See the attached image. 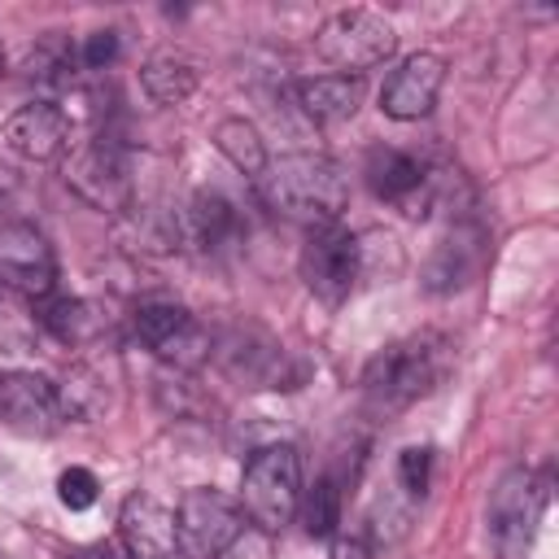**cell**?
Wrapping results in <instances>:
<instances>
[{
  "instance_id": "cell-1",
  "label": "cell",
  "mask_w": 559,
  "mask_h": 559,
  "mask_svg": "<svg viewBox=\"0 0 559 559\" xmlns=\"http://www.w3.org/2000/svg\"><path fill=\"white\" fill-rule=\"evenodd\" d=\"M258 192L275 214L306 223L310 231L332 227L349 201V183L341 166L323 153H288L266 162V170L258 175Z\"/></svg>"
},
{
  "instance_id": "cell-2",
  "label": "cell",
  "mask_w": 559,
  "mask_h": 559,
  "mask_svg": "<svg viewBox=\"0 0 559 559\" xmlns=\"http://www.w3.org/2000/svg\"><path fill=\"white\" fill-rule=\"evenodd\" d=\"M441 376H445V341L432 332H419V336L384 345L367 362L362 397L376 415H393V411H406L411 402H419L424 393H432Z\"/></svg>"
},
{
  "instance_id": "cell-3",
  "label": "cell",
  "mask_w": 559,
  "mask_h": 559,
  "mask_svg": "<svg viewBox=\"0 0 559 559\" xmlns=\"http://www.w3.org/2000/svg\"><path fill=\"white\" fill-rule=\"evenodd\" d=\"M301 507V459L293 445H266L245 463L240 476V511L249 524L280 533L293 524Z\"/></svg>"
},
{
  "instance_id": "cell-4",
  "label": "cell",
  "mask_w": 559,
  "mask_h": 559,
  "mask_svg": "<svg viewBox=\"0 0 559 559\" xmlns=\"http://www.w3.org/2000/svg\"><path fill=\"white\" fill-rule=\"evenodd\" d=\"M546 511V480L528 467H511L489 489V542L498 559H524L533 550L537 524Z\"/></svg>"
},
{
  "instance_id": "cell-5",
  "label": "cell",
  "mask_w": 559,
  "mask_h": 559,
  "mask_svg": "<svg viewBox=\"0 0 559 559\" xmlns=\"http://www.w3.org/2000/svg\"><path fill=\"white\" fill-rule=\"evenodd\" d=\"M397 48V31L384 13L376 9H341L332 13L319 35H314V52L332 66V70H345L349 79H358L362 70L389 61Z\"/></svg>"
},
{
  "instance_id": "cell-6",
  "label": "cell",
  "mask_w": 559,
  "mask_h": 559,
  "mask_svg": "<svg viewBox=\"0 0 559 559\" xmlns=\"http://www.w3.org/2000/svg\"><path fill=\"white\" fill-rule=\"evenodd\" d=\"M245 533V511L223 489H188L175 507V537L188 559H223Z\"/></svg>"
},
{
  "instance_id": "cell-7",
  "label": "cell",
  "mask_w": 559,
  "mask_h": 559,
  "mask_svg": "<svg viewBox=\"0 0 559 559\" xmlns=\"http://www.w3.org/2000/svg\"><path fill=\"white\" fill-rule=\"evenodd\" d=\"M362 275V245L349 227H314L301 245V280L323 306H341Z\"/></svg>"
},
{
  "instance_id": "cell-8",
  "label": "cell",
  "mask_w": 559,
  "mask_h": 559,
  "mask_svg": "<svg viewBox=\"0 0 559 559\" xmlns=\"http://www.w3.org/2000/svg\"><path fill=\"white\" fill-rule=\"evenodd\" d=\"M66 183L96 210L105 214H118L131 205V162H127V148L109 135H96L87 140L83 148L70 153L66 162Z\"/></svg>"
},
{
  "instance_id": "cell-9",
  "label": "cell",
  "mask_w": 559,
  "mask_h": 559,
  "mask_svg": "<svg viewBox=\"0 0 559 559\" xmlns=\"http://www.w3.org/2000/svg\"><path fill=\"white\" fill-rule=\"evenodd\" d=\"M0 284L22 297H48L57 288V253L31 223H0Z\"/></svg>"
},
{
  "instance_id": "cell-10",
  "label": "cell",
  "mask_w": 559,
  "mask_h": 559,
  "mask_svg": "<svg viewBox=\"0 0 559 559\" xmlns=\"http://www.w3.org/2000/svg\"><path fill=\"white\" fill-rule=\"evenodd\" d=\"M131 323H135V336H140L157 358H166V362H175V367H192V362L210 358V336H205V328H201L183 306H175V301H140L135 314H131Z\"/></svg>"
},
{
  "instance_id": "cell-11",
  "label": "cell",
  "mask_w": 559,
  "mask_h": 559,
  "mask_svg": "<svg viewBox=\"0 0 559 559\" xmlns=\"http://www.w3.org/2000/svg\"><path fill=\"white\" fill-rule=\"evenodd\" d=\"M367 183L380 201L397 205L406 218L428 214L432 205V175L428 162L406 148H371L367 153Z\"/></svg>"
},
{
  "instance_id": "cell-12",
  "label": "cell",
  "mask_w": 559,
  "mask_h": 559,
  "mask_svg": "<svg viewBox=\"0 0 559 559\" xmlns=\"http://www.w3.org/2000/svg\"><path fill=\"white\" fill-rule=\"evenodd\" d=\"M0 424L22 437H52L66 424L57 384L35 371H0Z\"/></svg>"
},
{
  "instance_id": "cell-13",
  "label": "cell",
  "mask_w": 559,
  "mask_h": 559,
  "mask_svg": "<svg viewBox=\"0 0 559 559\" xmlns=\"http://www.w3.org/2000/svg\"><path fill=\"white\" fill-rule=\"evenodd\" d=\"M445 83V61L437 52H411L380 87V109L397 122H415L424 114H432L437 96Z\"/></svg>"
},
{
  "instance_id": "cell-14",
  "label": "cell",
  "mask_w": 559,
  "mask_h": 559,
  "mask_svg": "<svg viewBox=\"0 0 559 559\" xmlns=\"http://www.w3.org/2000/svg\"><path fill=\"white\" fill-rule=\"evenodd\" d=\"M0 135H4V144L17 157H26V162H52L70 144V118H66V109H57L48 100H31V105H17L4 118Z\"/></svg>"
},
{
  "instance_id": "cell-15",
  "label": "cell",
  "mask_w": 559,
  "mask_h": 559,
  "mask_svg": "<svg viewBox=\"0 0 559 559\" xmlns=\"http://www.w3.org/2000/svg\"><path fill=\"white\" fill-rule=\"evenodd\" d=\"M118 537L131 559H170L179 550L175 511L148 493H131L118 511Z\"/></svg>"
},
{
  "instance_id": "cell-16",
  "label": "cell",
  "mask_w": 559,
  "mask_h": 559,
  "mask_svg": "<svg viewBox=\"0 0 559 559\" xmlns=\"http://www.w3.org/2000/svg\"><path fill=\"white\" fill-rule=\"evenodd\" d=\"M301 114L310 122H345L358 114L362 105V79H349V74H319V79H301L293 87Z\"/></svg>"
},
{
  "instance_id": "cell-17",
  "label": "cell",
  "mask_w": 559,
  "mask_h": 559,
  "mask_svg": "<svg viewBox=\"0 0 559 559\" xmlns=\"http://www.w3.org/2000/svg\"><path fill=\"white\" fill-rule=\"evenodd\" d=\"M179 231H183V240L197 245V249H223V245L236 240L240 214H236V205H231L223 192L210 188V192H197V197L188 201Z\"/></svg>"
},
{
  "instance_id": "cell-18",
  "label": "cell",
  "mask_w": 559,
  "mask_h": 559,
  "mask_svg": "<svg viewBox=\"0 0 559 559\" xmlns=\"http://www.w3.org/2000/svg\"><path fill=\"white\" fill-rule=\"evenodd\" d=\"M480 253H485V236H480L476 227H463V231L445 236L441 249H437L432 262H428V288H432V293L463 288V284L476 275Z\"/></svg>"
},
{
  "instance_id": "cell-19",
  "label": "cell",
  "mask_w": 559,
  "mask_h": 559,
  "mask_svg": "<svg viewBox=\"0 0 559 559\" xmlns=\"http://www.w3.org/2000/svg\"><path fill=\"white\" fill-rule=\"evenodd\" d=\"M39 319L61 345H96L109 332V314L87 297H57L44 306Z\"/></svg>"
},
{
  "instance_id": "cell-20",
  "label": "cell",
  "mask_w": 559,
  "mask_h": 559,
  "mask_svg": "<svg viewBox=\"0 0 559 559\" xmlns=\"http://www.w3.org/2000/svg\"><path fill=\"white\" fill-rule=\"evenodd\" d=\"M140 83L144 92L157 100V105H183L197 83H201V70L197 61L179 57V52H153L144 66H140Z\"/></svg>"
},
{
  "instance_id": "cell-21",
  "label": "cell",
  "mask_w": 559,
  "mask_h": 559,
  "mask_svg": "<svg viewBox=\"0 0 559 559\" xmlns=\"http://www.w3.org/2000/svg\"><path fill=\"white\" fill-rule=\"evenodd\" d=\"M214 144H218V153L240 170V175H249V179H258L262 170H266V144H262V135H258V127L249 122V118H223L218 127H214Z\"/></svg>"
},
{
  "instance_id": "cell-22",
  "label": "cell",
  "mask_w": 559,
  "mask_h": 559,
  "mask_svg": "<svg viewBox=\"0 0 559 559\" xmlns=\"http://www.w3.org/2000/svg\"><path fill=\"white\" fill-rule=\"evenodd\" d=\"M57 402H61V419L87 424L109 406V393H105V380L92 367H70L66 380L57 384Z\"/></svg>"
},
{
  "instance_id": "cell-23",
  "label": "cell",
  "mask_w": 559,
  "mask_h": 559,
  "mask_svg": "<svg viewBox=\"0 0 559 559\" xmlns=\"http://www.w3.org/2000/svg\"><path fill=\"white\" fill-rule=\"evenodd\" d=\"M301 520H306V533L310 537H332L336 533V524H341V489H336V480H314V489L301 498Z\"/></svg>"
},
{
  "instance_id": "cell-24",
  "label": "cell",
  "mask_w": 559,
  "mask_h": 559,
  "mask_svg": "<svg viewBox=\"0 0 559 559\" xmlns=\"http://www.w3.org/2000/svg\"><path fill=\"white\" fill-rule=\"evenodd\" d=\"M397 485L406 489V498H424L432 485V450L428 445H406L397 454Z\"/></svg>"
},
{
  "instance_id": "cell-25",
  "label": "cell",
  "mask_w": 559,
  "mask_h": 559,
  "mask_svg": "<svg viewBox=\"0 0 559 559\" xmlns=\"http://www.w3.org/2000/svg\"><path fill=\"white\" fill-rule=\"evenodd\" d=\"M96 493H100V480H96L87 467H66V472L57 476V498H61V507H70V511H87V507L96 502Z\"/></svg>"
},
{
  "instance_id": "cell-26",
  "label": "cell",
  "mask_w": 559,
  "mask_h": 559,
  "mask_svg": "<svg viewBox=\"0 0 559 559\" xmlns=\"http://www.w3.org/2000/svg\"><path fill=\"white\" fill-rule=\"evenodd\" d=\"M74 61H79L83 70H105V66H114V61H118V31H92V35L79 44Z\"/></svg>"
},
{
  "instance_id": "cell-27",
  "label": "cell",
  "mask_w": 559,
  "mask_h": 559,
  "mask_svg": "<svg viewBox=\"0 0 559 559\" xmlns=\"http://www.w3.org/2000/svg\"><path fill=\"white\" fill-rule=\"evenodd\" d=\"M332 559H376V555H371V546H367L362 537L345 533V537H336V542H332Z\"/></svg>"
},
{
  "instance_id": "cell-28",
  "label": "cell",
  "mask_w": 559,
  "mask_h": 559,
  "mask_svg": "<svg viewBox=\"0 0 559 559\" xmlns=\"http://www.w3.org/2000/svg\"><path fill=\"white\" fill-rule=\"evenodd\" d=\"M70 559H114V550H109V546H87V550H79V555H70Z\"/></svg>"
}]
</instances>
